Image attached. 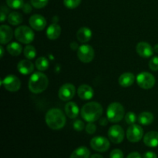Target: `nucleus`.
<instances>
[{
    "mask_svg": "<svg viewBox=\"0 0 158 158\" xmlns=\"http://www.w3.org/2000/svg\"><path fill=\"white\" fill-rule=\"evenodd\" d=\"M73 127L75 131H82L85 128V124L82 120H77L73 122Z\"/></svg>",
    "mask_w": 158,
    "mask_h": 158,
    "instance_id": "34",
    "label": "nucleus"
},
{
    "mask_svg": "<svg viewBox=\"0 0 158 158\" xmlns=\"http://www.w3.org/2000/svg\"><path fill=\"white\" fill-rule=\"evenodd\" d=\"M23 50V47L20 44L15 42H12V43H9L7 46V51L10 55L14 56H17L20 55Z\"/></svg>",
    "mask_w": 158,
    "mask_h": 158,
    "instance_id": "25",
    "label": "nucleus"
},
{
    "mask_svg": "<svg viewBox=\"0 0 158 158\" xmlns=\"http://www.w3.org/2000/svg\"><path fill=\"white\" fill-rule=\"evenodd\" d=\"M103 115V107L97 102H90L82 107L81 117L88 123L98 120Z\"/></svg>",
    "mask_w": 158,
    "mask_h": 158,
    "instance_id": "2",
    "label": "nucleus"
},
{
    "mask_svg": "<svg viewBox=\"0 0 158 158\" xmlns=\"http://www.w3.org/2000/svg\"><path fill=\"white\" fill-rule=\"evenodd\" d=\"M0 50H1V57L3 56V55H4V49H3V47L2 46H0Z\"/></svg>",
    "mask_w": 158,
    "mask_h": 158,
    "instance_id": "44",
    "label": "nucleus"
},
{
    "mask_svg": "<svg viewBox=\"0 0 158 158\" xmlns=\"http://www.w3.org/2000/svg\"><path fill=\"white\" fill-rule=\"evenodd\" d=\"M70 47H71V49H73V50H76L77 48H79V46H78V44H77V43L73 42V43L70 44Z\"/></svg>",
    "mask_w": 158,
    "mask_h": 158,
    "instance_id": "42",
    "label": "nucleus"
},
{
    "mask_svg": "<svg viewBox=\"0 0 158 158\" xmlns=\"http://www.w3.org/2000/svg\"><path fill=\"white\" fill-rule=\"evenodd\" d=\"M135 81V76L132 73H124L119 77V84L123 87H129L132 86Z\"/></svg>",
    "mask_w": 158,
    "mask_h": 158,
    "instance_id": "19",
    "label": "nucleus"
},
{
    "mask_svg": "<svg viewBox=\"0 0 158 158\" xmlns=\"http://www.w3.org/2000/svg\"><path fill=\"white\" fill-rule=\"evenodd\" d=\"M29 25L33 29L37 31H42L46 26V20L43 15L35 14L32 15L29 19Z\"/></svg>",
    "mask_w": 158,
    "mask_h": 158,
    "instance_id": "13",
    "label": "nucleus"
},
{
    "mask_svg": "<svg viewBox=\"0 0 158 158\" xmlns=\"http://www.w3.org/2000/svg\"><path fill=\"white\" fill-rule=\"evenodd\" d=\"M78 96L80 99L84 100H88L92 99L94 97V89L90 86L86 84H83L78 88Z\"/></svg>",
    "mask_w": 158,
    "mask_h": 158,
    "instance_id": "18",
    "label": "nucleus"
},
{
    "mask_svg": "<svg viewBox=\"0 0 158 158\" xmlns=\"http://www.w3.org/2000/svg\"><path fill=\"white\" fill-rule=\"evenodd\" d=\"M90 146L94 151L105 152L110 148V141L103 137H94L91 139Z\"/></svg>",
    "mask_w": 158,
    "mask_h": 158,
    "instance_id": "12",
    "label": "nucleus"
},
{
    "mask_svg": "<svg viewBox=\"0 0 158 158\" xmlns=\"http://www.w3.org/2000/svg\"><path fill=\"white\" fill-rule=\"evenodd\" d=\"M23 52H24V56L28 60H32L36 56V50H35V47L33 46H31V45L26 46Z\"/></svg>",
    "mask_w": 158,
    "mask_h": 158,
    "instance_id": "28",
    "label": "nucleus"
},
{
    "mask_svg": "<svg viewBox=\"0 0 158 158\" xmlns=\"http://www.w3.org/2000/svg\"><path fill=\"white\" fill-rule=\"evenodd\" d=\"M108 121H109V120H108V119L103 117V118H100V124L102 125V126H106V125L108 123Z\"/></svg>",
    "mask_w": 158,
    "mask_h": 158,
    "instance_id": "41",
    "label": "nucleus"
},
{
    "mask_svg": "<svg viewBox=\"0 0 158 158\" xmlns=\"http://www.w3.org/2000/svg\"><path fill=\"white\" fill-rule=\"evenodd\" d=\"M76 94V88L72 83H65L59 89V97L63 101L72 100Z\"/></svg>",
    "mask_w": 158,
    "mask_h": 158,
    "instance_id": "10",
    "label": "nucleus"
},
{
    "mask_svg": "<svg viewBox=\"0 0 158 158\" xmlns=\"http://www.w3.org/2000/svg\"><path fill=\"white\" fill-rule=\"evenodd\" d=\"M90 158H103V156L100 155V154H93L92 156H90Z\"/></svg>",
    "mask_w": 158,
    "mask_h": 158,
    "instance_id": "43",
    "label": "nucleus"
},
{
    "mask_svg": "<svg viewBox=\"0 0 158 158\" xmlns=\"http://www.w3.org/2000/svg\"><path fill=\"white\" fill-rule=\"evenodd\" d=\"M49 84V80L44 73L36 72L31 76L29 80V89L35 94H41L46 89Z\"/></svg>",
    "mask_w": 158,
    "mask_h": 158,
    "instance_id": "3",
    "label": "nucleus"
},
{
    "mask_svg": "<svg viewBox=\"0 0 158 158\" xmlns=\"http://www.w3.org/2000/svg\"><path fill=\"white\" fill-rule=\"evenodd\" d=\"M9 12V10L7 9H5V7H2V11H1V17H0V19L1 22H4L6 19V13Z\"/></svg>",
    "mask_w": 158,
    "mask_h": 158,
    "instance_id": "37",
    "label": "nucleus"
},
{
    "mask_svg": "<svg viewBox=\"0 0 158 158\" xmlns=\"http://www.w3.org/2000/svg\"><path fill=\"white\" fill-rule=\"evenodd\" d=\"M86 131L89 134H94L96 132V131H97V126L93 122H89V123H88L86 124Z\"/></svg>",
    "mask_w": 158,
    "mask_h": 158,
    "instance_id": "36",
    "label": "nucleus"
},
{
    "mask_svg": "<svg viewBox=\"0 0 158 158\" xmlns=\"http://www.w3.org/2000/svg\"><path fill=\"white\" fill-rule=\"evenodd\" d=\"M143 158H157V154L152 151H148L143 154Z\"/></svg>",
    "mask_w": 158,
    "mask_h": 158,
    "instance_id": "38",
    "label": "nucleus"
},
{
    "mask_svg": "<svg viewBox=\"0 0 158 158\" xmlns=\"http://www.w3.org/2000/svg\"><path fill=\"white\" fill-rule=\"evenodd\" d=\"M35 67L37 68V69H39L40 71H45L49 68V60L46 58V57H39L36 60H35Z\"/></svg>",
    "mask_w": 158,
    "mask_h": 158,
    "instance_id": "27",
    "label": "nucleus"
},
{
    "mask_svg": "<svg viewBox=\"0 0 158 158\" xmlns=\"http://www.w3.org/2000/svg\"><path fill=\"white\" fill-rule=\"evenodd\" d=\"M92 31L88 27H82L78 30L77 33V40L82 43L89 42L92 38Z\"/></svg>",
    "mask_w": 158,
    "mask_h": 158,
    "instance_id": "20",
    "label": "nucleus"
},
{
    "mask_svg": "<svg viewBox=\"0 0 158 158\" xmlns=\"http://www.w3.org/2000/svg\"><path fill=\"white\" fill-rule=\"evenodd\" d=\"M154 115L150 112H143L138 116V121L140 124L143 126H148L151 124L154 121Z\"/></svg>",
    "mask_w": 158,
    "mask_h": 158,
    "instance_id": "24",
    "label": "nucleus"
},
{
    "mask_svg": "<svg viewBox=\"0 0 158 158\" xmlns=\"http://www.w3.org/2000/svg\"><path fill=\"white\" fill-rule=\"evenodd\" d=\"M65 112H66V116L70 119H75L78 117L79 113H80V109L77 103L74 102H69L65 106Z\"/></svg>",
    "mask_w": 158,
    "mask_h": 158,
    "instance_id": "21",
    "label": "nucleus"
},
{
    "mask_svg": "<svg viewBox=\"0 0 158 158\" xmlns=\"http://www.w3.org/2000/svg\"><path fill=\"white\" fill-rule=\"evenodd\" d=\"M110 140L114 143H120L124 139V131L120 125H114L108 131Z\"/></svg>",
    "mask_w": 158,
    "mask_h": 158,
    "instance_id": "9",
    "label": "nucleus"
},
{
    "mask_svg": "<svg viewBox=\"0 0 158 158\" xmlns=\"http://www.w3.org/2000/svg\"><path fill=\"white\" fill-rule=\"evenodd\" d=\"M6 4L12 9H19L23 8L24 2L23 0H6Z\"/></svg>",
    "mask_w": 158,
    "mask_h": 158,
    "instance_id": "29",
    "label": "nucleus"
},
{
    "mask_svg": "<svg viewBox=\"0 0 158 158\" xmlns=\"http://www.w3.org/2000/svg\"><path fill=\"white\" fill-rule=\"evenodd\" d=\"M13 35L12 29L6 25H2L0 27V40H1V44H6L11 41Z\"/></svg>",
    "mask_w": 158,
    "mask_h": 158,
    "instance_id": "16",
    "label": "nucleus"
},
{
    "mask_svg": "<svg viewBox=\"0 0 158 158\" xmlns=\"http://www.w3.org/2000/svg\"><path fill=\"white\" fill-rule=\"evenodd\" d=\"M110 158H123V151H120V149H114V151H111Z\"/></svg>",
    "mask_w": 158,
    "mask_h": 158,
    "instance_id": "35",
    "label": "nucleus"
},
{
    "mask_svg": "<svg viewBox=\"0 0 158 158\" xmlns=\"http://www.w3.org/2000/svg\"><path fill=\"white\" fill-rule=\"evenodd\" d=\"M137 83L140 87L144 89H149L155 85V77L148 72H142L137 77Z\"/></svg>",
    "mask_w": 158,
    "mask_h": 158,
    "instance_id": "6",
    "label": "nucleus"
},
{
    "mask_svg": "<svg viewBox=\"0 0 158 158\" xmlns=\"http://www.w3.org/2000/svg\"><path fill=\"white\" fill-rule=\"evenodd\" d=\"M63 3L66 8L73 9L80 6L81 0H63Z\"/></svg>",
    "mask_w": 158,
    "mask_h": 158,
    "instance_id": "30",
    "label": "nucleus"
},
{
    "mask_svg": "<svg viewBox=\"0 0 158 158\" xmlns=\"http://www.w3.org/2000/svg\"><path fill=\"white\" fill-rule=\"evenodd\" d=\"M3 86L9 92H16L20 89L21 81L15 75H9L5 77L2 81Z\"/></svg>",
    "mask_w": 158,
    "mask_h": 158,
    "instance_id": "8",
    "label": "nucleus"
},
{
    "mask_svg": "<svg viewBox=\"0 0 158 158\" xmlns=\"http://www.w3.org/2000/svg\"><path fill=\"white\" fill-rule=\"evenodd\" d=\"M45 119L47 126L52 130H60L66 124V116L61 110L57 108L49 110Z\"/></svg>",
    "mask_w": 158,
    "mask_h": 158,
    "instance_id": "1",
    "label": "nucleus"
},
{
    "mask_svg": "<svg viewBox=\"0 0 158 158\" xmlns=\"http://www.w3.org/2000/svg\"><path fill=\"white\" fill-rule=\"evenodd\" d=\"M15 36L19 42L25 44L32 43L34 40V32L26 26H19L15 30Z\"/></svg>",
    "mask_w": 158,
    "mask_h": 158,
    "instance_id": "5",
    "label": "nucleus"
},
{
    "mask_svg": "<svg viewBox=\"0 0 158 158\" xmlns=\"http://www.w3.org/2000/svg\"><path fill=\"white\" fill-rule=\"evenodd\" d=\"M106 117L111 123L120 122L125 117L124 108L120 103L114 102L110 103L106 110Z\"/></svg>",
    "mask_w": 158,
    "mask_h": 158,
    "instance_id": "4",
    "label": "nucleus"
},
{
    "mask_svg": "<svg viewBox=\"0 0 158 158\" xmlns=\"http://www.w3.org/2000/svg\"><path fill=\"white\" fill-rule=\"evenodd\" d=\"M17 69L20 73L23 75H29L34 70V65L30 60H23L19 62Z\"/></svg>",
    "mask_w": 158,
    "mask_h": 158,
    "instance_id": "15",
    "label": "nucleus"
},
{
    "mask_svg": "<svg viewBox=\"0 0 158 158\" xmlns=\"http://www.w3.org/2000/svg\"><path fill=\"white\" fill-rule=\"evenodd\" d=\"M149 67L151 70L158 71V56H154L149 61Z\"/></svg>",
    "mask_w": 158,
    "mask_h": 158,
    "instance_id": "33",
    "label": "nucleus"
},
{
    "mask_svg": "<svg viewBox=\"0 0 158 158\" xmlns=\"http://www.w3.org/2000/svg\"><path fill=\"white\" fill-rule=\"evenodd\" d=\"M127 158H142L141 155L138 152H132L127 156Z\"/></svg>",
    "mask_w": 158,
    "mask_h": 158,
    "instance_id": "40",
    "label": "nucleus"
},
{
    "mask_svg": "<svg viewBox=\"0 0 158 158\" xmlns=\"http://www.w3.org/2000/svg\"><path fill=\"white\" fill-rule=\"evenodd\" d=\"M90 152L89 149L86 147H80L77 148L72 154L70 155V158H89Z\"/></svg>",
    "mask_w": 158,
    "mask_h": 158,
    "instance_id": "23",
    "label": "nucleus"
},
{
    "mask_svg": "<svg viewBox=\"0 0 158 158\" xmlns=\"http://www.w3.org/2000/svg\"><path fill=\"white\" fill-rule=\"evenodd\" d=\"M143 136V130L139 125H131L127 131V137L129 141L132 143L139 142Z\"/></svg>",
    "mask_w": 158,
    "mask_h": 158,
    "instance_id": "11",
    "label": "nucleus"
},
{
    "mask_svg": "<svg viewBox=\"0 0 158 158\" xmlns=\"http://www.w3.org/2000/svg\"><path fill=\"white\" fill-rule=\"evenodd\" d=\"M125 118V121L127 124L130 125H133L135 123L136 120H137V116L133 112H128L127 114L125 115L124 117Z\"/></svg>",
    "mask_w": 158,
    "mask_h": 158,
    "instance_id": "31",
    "label": "nucleus"
},
{
    "mask_svg": "<svg viewBox=\"0 0 158 158\" xmlns=\"http://www.w3.org/2000/svg\"><path fill=\"white\" fill-rule=\"evenodd\" d=\"M49 0H31V4L35 9H42L48 4Z\"/></svg>",
    "mask_w": 158,
    "mask_h": 158,
    "instance_id": "32",
    "label": "nucleus"
},
{
    "mask_svg": "<svg viewBox=\"0 0 158 158\" xmlns=\"http://www.w3.org/2000/svg\"><path fill=\"white\" fill-rule=\"evenodd\" d=\"M22 9H23V12H26V13H29V12L32 11V7H31V6L29 4V3H26V4L23 5Z\"/></svg>",
    "mask_w": 158,
    "mask_h": 158,
    "instance_id": "39",
    "label": "nucleus"
},
{
    "mask_svg": "<svg viewBox=\"0 0 158 158\" xmlns=\"http://www.w3.org/2000/svg\"><path fill=\"white\" fill-rule=\"evenodd\" d=\"M136 51L140 56L149 58L154 53V48L146 42H140L137 45Z\"/></svg>",
    "mask_w": 158,
    "mask_h": 158,
    "instance_id": "14",
    "label": "nucleus"
},
{
    "mask_svg": "<svg viewBox=\"0 0 158 158\" xmlns=\"http://www.w3.org/2000/svg\"><path fill=\"white\" fill-rule=\"evenodd\" d=\"M154 51L155 52H157L158 53V44H156L154 47Z\"/></svg>",
    "mask_w": 158,
    "mask_h": 158,
    "instance_id": "45",
    "label": "nucleus"
},
{
    "mask_svg": "<svg viewBox=\"0 0 158 158\" xmlns=\"http://www.w3.org/2000/svg\"><path fill=\"white\" fill-rule=\"evenodd\" d=\"M23 15L17 12H12L8 16V22L12 26H18L23 23Z\"/></svg>",
    "mask_w": 158,
    "mask_h": 158,
    "instance_id": "26",
    "label": "nucleus"
},
{
    "mask_svg": "<svg viewBox=\"0 0 158 158\" xmlns=\"http://www.w3.org/2000/svg\"><path fill=\"white\" fill-rule=\"evenodd\" d=\"M61 34V27L56 23H52L48 27L46 30V35L47 38L51 40H56L60 37Z\"/></svg>",
    "mask_w": 158,
    "mask_h": 158,
    "instance_id": "22",
    "label": "nucleus"
},
{
    "mask_svg": "<svg viewBox=\"0 0 158 158\" xmlns=\"http://www.w3.org/2000/svg\"><path fill=\"white\" fill-rule=\"evenodd\" d=\"M143 143L149 148H157L158 147V132L150 131L147 133L143 137Z\"/></svg>",
    "mask_w": 158,
    "mask_h": 158,
    "instance_id": "17",
    "label": "nucleus"
},
{
    "mask_svg": "<svg viewBox=\"0 0 158 158\" xmlns=\"http://www.w3.org/2000/svg\"><path fill=\"white\" fill-rule=\"evenodd\" d=\"M77 56L79 60L83 63H90L94 58V49L89 45H82L78 48Z\"/></svg>",
    "mask_w": 158,
    "mask_h": 158,
    "instance_id": "7",
    "label": "nucleus"
}]
</instances>
